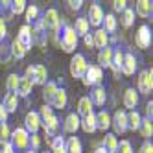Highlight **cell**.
I'll return each mask as SVG.
<instances>
[{"mask_svg":"<svg viewBox=\"0 0 153 153\" xmlns=\"http://www.w3.org/2000/svg\"><path fill=\"white\" fill-rule=\"evenodd\" d=\"M39 116H41V127L45 129V137H48V144L53 137H57V131H59V120L57 116L53 114L52 107L48 105H42L41 111H39Z\"/></svg>","mask_w":153,"mask_h":153,"instance_id":"6da1fadb","label":"cell"},{"mask_svg":"<svg viewBox=\"0 0 153 153\" xmlns=\"http://www.w3.org/2000/svg\"><path fill=\"white\" fill-rule=\"evenodd\" d=\"M57 33H59V37H56V42L59 45V48L67 53H72L76 50V46H78V35H76L74 28L68 24H63Z\"/></svg>","mask_w":153,"mask_h":153,"instance_id":"7a4b0ae2","label":"cell"},{"mask_svg":"<svg viewBox=\"0 0 153 153\" xmlns=\"http://www.w3.org/2000/svg\"><path fill=\"white\" fill-rule=\"evenodd\" d=\"M9 144L15 149V153H24L30 149V133L24 127H17L15 131H11L9 137Z\"/></svg>","mask_w":153,"mask_h":153,"instance_id":"3957f363","label":"cell"},{"mask_svg":"<svg viewBox=\"0 0 153 153\" xmlns=\"http://www.w3.org/2000/svg\"><path fill=\"white\" fill-rule=\"evenodd\" d=\"M81 81L87 87H100L102 81H103V70L98 67V65H89Z\"/></svg>","mask_w":153,"mask_h":153,"instance_id":"277c9868","label":"cell"},{"mask_svg":"<svg viewBox=\"0 0 153 153\" xmlns=\"http://www.w3.org/2000/svg\"><path fill=\"white\" fill-rule=\"evenodd\" d=\"M151 91H153V70L146 68L137 78V92L148 96V94H151Z\"/></svg>","mask_w":153,"mask_h":153,"instance_id":"5b68a950","label":"cell"},{"mask_svg":"<svg viewBox=\"0 0 153 153\" xmlns=\"http://www.w3.org/2000/svg\"><path fill=\"white\" fill-rule=\"evenodd\" d=\"M41 22L42 26H45V30H50L52 33H56V31L61 30L63 22H61V19H59V13H57V9H46V13L41 17Z\"/></svg>","mask_w":153,"mask_h":153,"instance_id":"8992f818","label":"cell"},{"mask_svg":"<svg viewBox=\"0 0 153 153\" xmlns=\"http://www.w3.org/2000/svg\"><path fill=\"white\" fill-rule=\"evenodd\" d=\"M87 67H89V63H87L85 56H81V53H74L72 59H70V74H72V78L83 79V76L87 72Z\"/></svg>","mask_w":153,"mask_h":153,"instance_id":"52a82bcc","label":"cell"},{"mask_svg":"<svg viewBox=\"0 0 153 153\" xmlns=\"http://www.w3.org/2000/svg\"><path fill=\"white\" fill-rule=\"evenodd\" d=\"M135 42H137V46L142 48V50H146L151 46V30L148 24H142L138 30H137V33H135Z\"/></svg>","mask_w":153,"mask_h":153,"instance_id":"ba28073f","label":"cell"},{"mask_svg":"<svg viewBox=\"0 0 153 153\" xmlns=\"http://www.w3.org/2000/svg\"><path fill=\"white\" fill-rule=\"evenodd\" d=\"M111 127L114 129V133L124 135L127 131V113L118 109V111L114 113V116L111 118Z\"/></svg>","mask_w":153,"mask_h":153,"instance_id":"9c48e42d","label":"cell"},{"mask_svg":"<svg viewBox=\"0 0 153 153\" xmlns=\"http://www.w3.org/2000/svg\"><path fill=\"white\" fill-rule=\"evenodd\" d=\"M24 129L28 131L30 135H35L37 131L41 129V116H39L37 111L26 113V116H24Z\"/></svg>","mask_w":153,"mask_h":153,"instance_id":"30bf717a","label":"cell"},{"mask_svg":"<svg viewBox=\"0 0 153 153\" xmlns=\"http://www.w3.org/2000/svg\"><path fill=\"white\" fill-rule=\"evenodd\" d=\"M103 9L100 4H91L89 7V17H87V20H89V26H94V28H100L102 22H103Z\"/></svg>","mask_w":153,"mask_h":153,"instance_id":"8fae6325","label":"cell"},{"mask_svg":"<svg viewBox=\"0 0 153 153\" xmlns=\"http://www.w3.org/2000/svg\"><path fill=\"white\" fill-rule=\"evenodd\" d=\"M137 70V59L133 53H124V61H122V67H120V74L124 76H133Z\"/></svg>","mask_w":153,"mask_h":153,"instance_id":"7c38bea8","label":"cell"},{"mask_svg":"<svg viewBox=\"0 0 153 153\" xmlns=\"http://www.w3.org/2000/svg\"><path fill=\"white\" fill-rule=\"evenodd\" d=\"M17 41H19L26 50H30L31 45H33V39H31V26H28V24L20 26L19 33H17Z\"/></svg>","mask_w":153,"mask_h":153,"instance_id":"4fadbf2b","label":"cell"},{"mask_svg":"<svg viewBox=\"0 0 153 153\" xmlns=\"http://www.w3.org/2000/svg\"><path fill=\"white\" fill-rule=\"evenodd\" d=\"M67 103H68V94H67V91H65V89H57V92L53 94V98H52L50 107L52 109H65V107H67Z\"/></svg>","mask_w":153,"mask_h":153,"instance_id":"5bb4252c","label":"cell"},{"mask_svg":"<svg viewBox=\"0 0 153 153\" xmlns=\"http://www.w3.org/2000/svg\"><path fill=\"white\" fill-rule=\"evenodd\" d=\"M79 127L85 131V133H89V135L96 133V131H98V129H96V114L91 113V114L79 118Z\"/></svg>","mask_w":153,"mask_h":153,"instance_id":"9a60e30c","label":"cell"},{"mask_svg":"<svg viewBox=\"0 0 153 153\" xmlns=\"http://www.w3.org/2000/svg\"><path fill=\"white\" fill-rule=\"evenodd\" d=\"M133 11H135L138 17H142V19H148V17H151V13H153V4L149 2V0H138Z\"/></svg>","mask_w":153,"mask_h":153,"instance_id":"2e32d148","label":"cell"},{"mask_svg":"<svg viewBox=\"0 0 153 153\" xmlns=\"http://www.w3.org/2000/svg\"><path fill=\"white\" fill-rule=\"evenodd\" d=\"M89 98H91L92 105H96V107H102V105H105V100H107V92H105V89H103V87L100 85V87H94Z\"/></svg>","mask_w":153,"mask_h":153,"instance_id":"e0dca14e","label":"cell"},{"mask_svg":"<svg viewBox=\"0 0 153 153\" xmlns=\"http://www.w3.org/2000/svg\"><path fill=\"white\" fill-rule=\"evenodd\" d=\"M57 83L56 81H46L45 85H42V100H45V105H48L50 107V103H52V98H53V94L57 92Z\"/></svg>","mask_w":153,"mask_h":153,"instance_id":"ac0fdd59","label":"cell"},{"mask_svg":"<svg viewBox=\"0 0 153 153\" xmlns=\"http://www.w3.org/2000/svg\"><path fill=\"white\" fill-rule=\"evenodd\" d=\"M124 107L129 109V111H135V107L138 105V92L135 89H127L124 92Z\"/></svg>","mask_w":153,"mask_h":153,"instance_id":"d6986e66","label":"cell"},{"mask_svg":"<svg viewBox=\"0 0 153 153\" xmlns=\"http://www.w3.org/2000/svg\"><path fill=\"white\" fill-rule=\"evenodd\" d=\"M2 107L7 111V114H11V113H15L17 109H19V96L15 94V92H7L6 96H4V102H2Z\"/></svg>","mask_w":153,"mask_h":153,"instance_id":"ffe728a7","label":"cell"},{"mask_svg":"<svg viewBox=\"0 0 153 153\" xmlns=\"http://www.w3.org/2000/svg\"><path fill=\"white\" fill-rule=\"evenodd\" d=\"M113 53H114V50L111 48V46H105L103 50H100V53H98V67H105V68H109L111 67V61H113Z\"/></svg>","mask_w":153,"mask_h":153,"instance_id":"44dd1931","label":"cell"},{"mask_svg":"<svg viewBox=\"0 0 153 153\" xmlns=\"http://www.w3.org/2000/svg\"><path fill=\"white\" fill-rule=\"evenodd\" d=\"M48 78V70L45 65H33V85H45Z\"/></svg>","mask_w":153,"mask_h":153,"instance_id":"7402d4cb","label":"cell"},{"mask_svg":"<svg viewBox=\"0 0 153 153\" xmlns=\"http://www.w3.org/2000/svg\"><path fill=\"white\" fill-rule=\"evenodd\" d=\"M65 133H76L79 129V116L76 113H70L67 118H65V124H63Z\"/></svg>","mask_w":153,"mask_h":153,"instance_id":"603a6c76","label":"cell"},{"mask_svg":"<svg viewBox=\"0 0 153 153\" xmlns=\"http://www.w3.org/2000/svg\"><path fill=\"white\" fill-rule=\"evenodd\" d=\"M92 42H94V48L103 50L105 46H109V35L100 28V30H96L94 33H92Z\"/></svg>","mask_w":153,"mask_h":153,"instance_id":"cb8c5ba5","label":"cell"},{"mask_svg":"<svg viewBox=\"0 0 153 153\" xmlns=\"http://www.w3.org/2000/svg\"><path fill=\"white\" fill-rule=\"evenodd\" d=\"M92 102H91V98L89 96H83V98H79V102H78V116H87V114H91L92 113Z\"/></svg>","mask_w":153,"mask_h":153,"instance_id":"d4e9b609","label":"cell"},{"mask_svg":"<svg viewBox=\"0 0 153 153\" xmlns=\"http://www.w3.org/2000/svg\"><path fill=\"white\" fill-rule=\"evenodd\" d=\"M74 31H76V35L78 37H85L87 33H89V20H87V17H79V19H76V22H74Z\"/></svg>","mask_w":153,"mask_h":153,"instance_id":"484cf974","label":"cell"},{"mask_svg":"<svg viewBox=\"0 0 153 153\" xmlns=\"http://www.w3.org/2000/svg\"><path fill=\"white\" fill-rule=\"evenodd\" d=\"M109 127H111V114L103 109V111H100V113L96 114V129L105 131Z\"/></svg>","mask_w":153,"mask_h":153,"instance_id":"4316f807","label":"cell"},{"mask_svg":"<svg viewBox=\"0 0 153 153\" xmlns=\"http://www.w3.org/2000/svg\"><path fill=\"white\" fill-rule=\"evenodd\" d=\"M65 151L67 153H83V146H81V140L78 137H70L65 140Z\"/></svg>","mask_w":153,"mask_h":153,"instance_id":"83f0119b","label":"cell"},{"mask_svg":"<svg viewBox=\"0 0 153 153\" xmlns=\"http://www.w3.org/2000/svg\"><path fill=\"white\" fill-rule=\"evenodd\" d=\"M140 122H142V116H140V113L137 109L127 113V131H138Z\"/></svg>","mask_w":153,"mask_h":153,"instance_id":"f1b7e54d","label":"cell"},{"mask_svg":"<svg viewBox=\"0 0 153 153\" xmlns=\"http://www.w3.org/2000/svg\"><path fill=\"white\" fill-rule=\"evenodd\" d=\"M102 148L107 151V153H116V148H118V138H116V135H111V133H107L105 137H103V140H102Z\"/></svg>","mask_w":153,"mask_h":153,"instance_id":"f546056e","label":"cell"},{"mask_svg":"<svg viewBox=\"0 0 153 153\" xmlns=\"http://www.w3.org/2000/svg\"><path fill=\"white\" fill-rule=\"evenodd\" d=\"M31 89H33V83H31L28 78H20V81H19V87H17V96H22V98H26V96H30V92H31Z\"/></svg>","mask_w":153,"mask_h":153,"instance_id":"4dcf8cb0","label":"cell"},{"mask_svg":"<svg viewBox=\"0 0 153 153\" xmlns=\"http://www.w3.org/2000/svg\"><path fill=\"white\" fill-rule=\"evenodd\" d=\"M103 31H105V33H114V31H116V26H118V20H116V17L113 15V13H107L105 17H103Z\"/></svg>","mask_w":153,"mask_h":153,"instance_id":"1f68e13d","label":"cell"},{"mask_svg":"<svg viewBox=\"0 0 153 153\" xmlns=\"http://www.w3.org/2000/svg\"><path fill=\"white\" fill-rule=\"evenodd\" d=\"M138 131H140V135H142V138H144V140H149L151 135H153V124H151V120L149 118H142Z\"/></svg>","mask_w":153,"mask_h":153,"instance_id":"d6a6232c","label":"cell"},{"mask_svg":"<svg viewBox=\"0 0 153 153\" xmlns=\"http://www.w3.org/2000/svg\"><path fill=\"white\" fill-rule=\"evenodd\" d=\"M26 24H35L37 20H39V13H41V9L37 6H26Z\"/></svg>","mask_w":153,"mask_h":153,"instance_id":"836d02e7","label":"cell"},{"mask_svg":"<svg viewBox=\"0 0 153 153\" xmlns=\"http://www.w3.org/2000/svg\"><path fill=\"white\" fill-rule=\"evenodd\" d=\"M120 22H122L124 28H131L135 22V11L131 7H126L124 11H122V17H120Z\"/></svg>","mask_w":153,"mask_h":153,"instance_id":"e575fe53","label":"cell"},{"mask_svg":"<svg viewBox=\"0 0 153 153\" xmlns=\"http://www.w3.org/2000/svg\"><path fill=\"white\" fill-rule=\"evenodd\" d=\"M9 50H11V57H15V59H22L24 56H26V48L22 46V45H20V42L15 39L13 42H11V46H9Z\"/></svg>","mask_w":153,"mask_h":153,"instance_id":"d590c367","label":"cell"},{"mask_svg":"<svg viewBox=\"0 0 153 153\" xmlns=\"http://www.w3.org/2000/svg\"><path fill=\"white\" fill-rule=\"evenodd\" d=\"M19 81H20V76H19V74H9V76H7V81H6L7 92H17Z\"/></svg>","mask_w":153,"mask_h":153,"instance_id":"8d00e7d4","label":"cell"},{"mask_svg":"<svg viewBox=\"0 0 153 153\" xmlns=\"http://www.w3.org/2000/svg\"><path fill=\"white\" fill-rule=\"evenodd\" d=\"M0 19H2L4 22L11 19V2H7V0L0 2Z\"/></svg>","mask_w":153,"mask_h":153,"instance_id":"74e56055","label":"cell"},{"mask_svg":"<svg viewBox=\"0 0 153 153\" xmlns=\"http://www.w3.org/2000/svg\"><path fill=\"white\" fill-rule=\"evenodd\" d=\"M24 11H26V0H15V2H11V17L20 15Z\"/></svg>","mask_w":153,"mask_h":153,"instance_id":"f35d334b","label":"cell"},{"mask_svg":"<svg viewBox=\"0 0 153 153\" xmlns=\"http://www.w3.org/2000/svg\"><path fill=\"white\" fill-rule=\"evenodd\" d=\"M9 137H11V129H9L7 122L6 124H0V144L9 142Z\"/></svg>","mask_w":153,"mask_h":153,"instance_id":"ab89813d","label":"cell"},{"mask_svg":"<svg viewBox=\"0 0 153 153\" xmlns=\"http://www.w3.org/2000/svg\"><path fill=\"white\" fill-rule=\"evenodd\" d=\"M9 59H11V50H9L7 45H4V41H0V61L7 63Z\"/></svg>","mask_w":153,"mask_h":153,"instance_id":"60d3db41","label":"cell"},{"mask_svg":"<svg viewBox=\"0 0 153 153\" xmlns=\"http://www.w3.org/2000/svg\"><path fill=\"white\" fill-rule=\"evenodd\" d=\"M116 153H133L131 142L129 140H120L118 142V148H116Z\"/></svg>","mask_w":153,"mask_h":153,"instance_id":"b9f144b4","label":"cell"},{"mask_svg":"<svg viewBox=\"0 0 153 153\" xmlns=\"http://www.w3.org/2000/svg\"><path fill=\"white\" fill-rule=\"evenodd\" d=\"M50 148H52V151H56V149H61V148H65V138H63L61 135L53 137V138L50 140Z\"/></svg>","mask_w":153,"mask_h":153,"instance_id":"7bdbcfd3","label":"cell"},{"mask_svg":"<svg viewBox=\"0 0 153 153\" xmlns=\"http://www.w3.org/2000/svg\"><path fill=\"white\" fill-rule=\"evenodd\" d=\"M41 146V137L35 133V135H30V151H37Z\"/></svg>","mask_w":153,"mask_h":153,"instance_id":"ee69618b","label":"cell"},{"mask_svg":"<svg viewBox=\"0 0 153 153\" xmlns=\"http://www.w3.org/2000/svg\"><path fill=\"white\" fill-rule=\"evenodd\" d=\"M126 7H127L126 0H114V2H113V9H114V11H124Z\"/></svg>","mask_w":153,"mask_h":153,"instance_id":"f6af8a7d","label":"cell"},{"mask_svg":"<svg viewBox=\"0 0 153 153\" xmlns=\"http://www.w3.org/2000/svg\"><path fill=\"white\" fill-rule=\"evenodd\" d=\"M138 153H153V144L149 140H146L144 144L140 146V149H138Z\"/></svg>","mask_w":153,"mask_h":153,"instance_id":"bcb514c9","label":"cell"},{"mask_svg":"<svg viewBox=\"0 0 153 153\" xmlns=\"http://www.w3.org/2000/svg\"><path fill=\"white\" fill-rule=\"evenodd\" d=\"M81 6H83V0H68L67 2L68 9H81Z\"/></svg>","mask_w":153,"mask_h":153,"instance_id":"7dc6e473","label":"cell"},{"mask_svg":"<svg viewBox=\"0 0 153 153\" xmlns=\"http://www.w3.org/2000/svg\"><path fill=\"white\" fill-rule=\"evenodd\" d=\"M6 35H7V28H6V22L2 19H0V41H4L6 39Z\"/></svg>","mask_w":153,"mask_h":153,"instance_id":"c3c4849f","label":"cell"},{"mask_svg":"<svg viewBox=\"0 0 153 153\" xmlns=\"http://www.w3.org/2000/svg\"><path fill=\"white\" fill-rule=\"evenodd\" d=\"M7 111H6V109L2 107V103H0V124H6V120H7Z\"/></svg>","mask_w":153,"mask_h":153,"instance_id":"681fc988","label":"cell"},{"mask_svg":"<svg viewBox=\"0 0 153 153\" xmlns=\"http://www.w3.org/2000/svg\"><path fill=\"white\" fill-rule=\"evenodd\" d=\"M0 153H15V149L11 148V144H9V142H6V144H2V149H0Z\"/></svg>","mask_w":153,"mask_h":153,"instance_id":"f907efd6","label":"cell"},{"mask_svg":"<svg viewBox=\"0 0 153 153\" xmlns=\"http://www.w3.org/2000/svg\"><path fill=\"white\" fill-rule=\"evenodd\" d=\"M83 39H85V45L89 46V48H94V42H92V35H91V33H87Z\"/></svg>","mask_w":153,"mask_h":153,"instance_id":"816d5d0a","label":"cell"},{"mask_svg":"<svg viewBox=\"0 0 153 153\" xmlns=\"http://www.w3.org/2000/svg\"><path fill=\"white\" fill-rule=\"evenodd\" d=\"M146 114H148L146 118H149V120H151V114H153V103H151V102L146 105Z\"/></svg>","mask_w":153,"mask_h":153,"instance_id":"f5cc1de1","label":"cell"},{"mask_svg":"<svg viewBox=\"0 0 153 153\" xmlns=\"http://www.w3.org/2000/svg\"><path fill=\"white\" fill-rule=\"evenodd\" d=\"M94 153H107V151H105L103 148H96V149H94Z\"/></svg>","mask_w":153,"mask_h":153,"instance_id":"db71d44e","label":"cell"},{"mask_svg":"<svg viewBox=\"0 0 153 153\" xmlns=\"http://www.w3.org/2000/svg\"><path fill=\"white\" fill-rule=\"evenodd\" d=\"M52 153H67V151H65V148H61V149H56V151H52Z\"/></svg>","mask_w":153,"mask_h":153,"instance_id":"11a10c76","label":"cell"},{"mask_svg":"<svg viewBox=\"0 0 153 153\" xmlns=\"http://www.w3.org/2000/svg\"><path fill=\"white\" fill-rule=\"evenodd\" d=\"M24 153H35V151H30V149H28V151H24Z\"/></svg>","mask_w":153,"mask_h":153,"instance_id":"9f6ffc18","label":"cell"},{"mask_svg":"<svg viewBox=\"0 0 153 153\" xmlns=\"http://www.w3.org/2000/svg\"><path fill=\"white\" fill-rule=\"evenodd\" d=\"M42 153H52V151H42Z\"/></svg>","mask_w":153,"mask_h":153,"instance_id":"6f0895ef","label":"cell"}]
</instances>
